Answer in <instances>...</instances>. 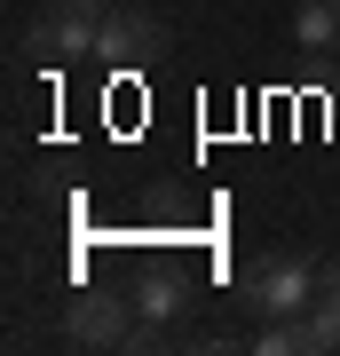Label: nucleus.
<instances>
[{
    "instance_id": "f257e3e1",
    "label": "nucleus",
    "mask_w": 340,
    "mask_h": 356,
    "mask_svg": "<svg viewBox=\"0 0 340 356\" xmlns=\"http://www.w3.org/2000/svg\"><path fill=\"white\" fill-rule=\"evenodd\" d=\"M309 301H316V261H301V254H253L238 277V309H253L261 325L301 317Z\"/></svg>"
},
{
    "instance_id": "f03ea898",
    "label": "nucleus",
    "mask_w": 340,
    "mask_h": 356,
    "mask_svg": "<svg viewBox=\"0 0 340 356\" xmlns=\"http://www.w3.org/2000/svg\"><path fill=\"white\" fill-rule=\"evenodd\" d=\"M135 325H143V309L119 301V293H72V301H63V332H72L79 348H127Z\"/></svg>"
},
{
    "instance_id": "7ed1b4c3",
    "label": "nucleus",
    "mask_w": 340,
    "mask_h": 356,
    "mask_svg": "<svg viewBox=\"0 0 340 356\" xmlns=\"http://www.w3.org/2000/svg\"><path fill=\"white\" fill-rule=\"evenodd\" d=\"M159 48H166V24H159L151 8H111V16H103V32H95V64H111V72L151 64Z\"/></svg>"
},
{
    "instance_id": "20e7f679",
    "label": "nucleus",
    "mask_w": 340,
    "mask_h": 356,
    "mask_svg": "<svg viewBox=\"0 0 340 356\" xmlns=\"http://www.w3.org/2000/svg\"><path fill=\"white\" fill-rule=\"evenodd\" d=\"M95 32H103V16H79V8H63V0H48V8L32 16L24 48L40 64H79V56H95Z\"/></svg>"
},
{
    "instance_id": "39448f33",
    "label": "nucleus",
    "mask_w": 340,
    "mask_h": 356,
    "mask_svg": "<svg viewBox=\"0 0 340 356\" xmlns=\"http://www.w3.org/2000/svg\"><path fill=\"white\" fill-rule=\"evenodd\" d=\"M293 356H340V301H309L293 317Z\"/></svg>"
},
{
    "instance_id": "423d86ee",
    "label": "nucleus",
    "mask_w": 340,
    "mask_h": 356,
    "mask_svg": "<svg viewBox=\"0 0 340 356\" xmlns=\"http://www.w3.org/2000/svg\"><path fill=\"white\" fill-rule=\"evenodd\" d=\"M293 48H309V56L340 48V0H301L293 8Z\"/></svg>"
},
{
    "instance_id": "0eeeda50",
    "label": "nucleus",
    "mask_w": 340,
    "mask_h": 356,
    "mask_svg": "<svg viewBox=\"0 0 340 356\" xmlns=\"http://www.w3.org/2000/svg\"><path fill=\"white\" fill-rule=\"evenodd\" d=\"M182 301H190L182 277H143V285H135V309H143L151 325H175V317H182Z\"/></svg>"
},
{
    "instance_id": "6e6552de",
    "label": "nucleus",
    "mask_w": 340,
    "mask_h": 356,
    "mask_svg": "<svg viewBox=\"0 0 340 356\" xmlns=\"http://www.w3.org/2000/svg\"><path fill=\"white\" fill-rule=\"evenodd\" d=\"M316 301H340V261H316Z\"/></svg>"
},
{
    "instance_id": "1a4fd4ad",
    "label": "nucleus",
    "mask_w": 340,
    "mask_h": 356,
    "mask_svg": "<svg viewBox=\"0 0 340 356\" xmlns=\"http://www.w3.org/2000/svg\"><path fill=\"white\" fill-rule=\"evenodd\" d=\"M63 8H79V16H111L119 0H63Z\"/></svg>"
}]
</instances>
